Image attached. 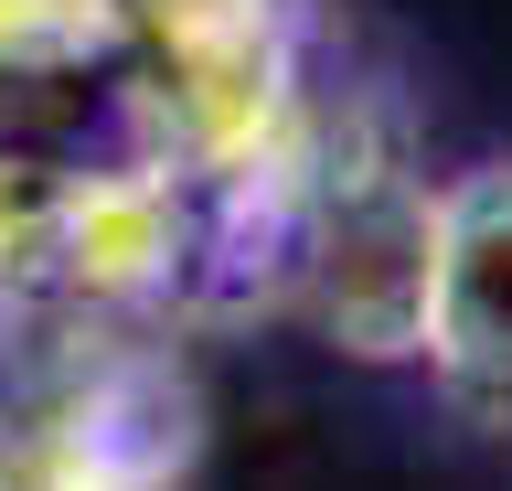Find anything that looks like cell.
<instances>
[{"mask_svg":"<svg viewBox=\"0 0 512 491\" xmlns=\"http://www.w3.org/2000/svg\"><path fill=\"white\" fill-rule=\"evenodd\" d=\"M427 363L448 406L512 427V161L438 193V278H427Z\"/></svg>","mask_w":512,"mask_h":491,"instance_id":"7a4b0ae2","label":"cell"},{"mask_svg":"<svg viewBox=\"0 0 512 491\" xmlns=\"http://www.w3.org/2000/svg\"><path fill=\"white\" fill-rule=\"evenodd\" d=\"M107 54H128L160 139L192 171L256 161L288 129V11L278 0H107Z\"/></svg>","mask_w":512,"mask_h":491,"instance_id":"6da1fadb","label":"cell"}]
</instances>
